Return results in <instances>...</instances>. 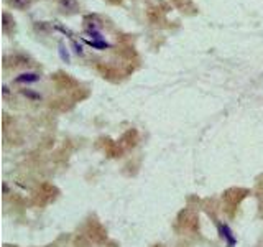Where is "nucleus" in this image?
I'll return each instance as SVG.
<instances>
[{
  "label": "nucleus",
  "mask_w": 263,
  "mask_h": 247,
  "mask_svg": "<svg viewBox=\"0 0 263 247\" xmlns=\"http://www.w3.org/2000/svg\"><path fill=\"white\" fill-rule=\"evenodd\" d=\"M56 30H60L61 33H64V35H68V37H74V33L71 31V30H68V28H64V27H61V25H56L54 27Z\"/></svg>",
  "instance_id": "obj_10"
},
{
  "label": "nucleus",
  "mask_w": 263,
  "mask_h": 247,
  "mask_svg": "<svg viewBox=\"0 0 263 247\" xmlns=\"http://www.w3.org/2000/svg\"><path fill=\"white\" fill-rule=\"evenodd\" d=\"M114 2H119V0H114Z\"/></svg>",
  "instance_id": "obj_13"
},
{
  "label": "nucleus",
  "mask_w": 263,
  "mask_h": 247,
  "mask_svg": "<svg viewBox=\"0 0 263 247\" xmlns=\"http://www.w3.org/2000/svg\"><path fill=\"white\" fill-rule=\"evenodd\" d=\"M7 4L12 8H15V10H28L33 0H7Z\"/></svg>",
  "instance_id": "obj_6"
},
{
  "label": "nucleus",
  "mask_w": 263,
  "mask_h": 247,
  "mask_svg": "<svg viewBox=\"0 0 263 247\" xmlns=\"http://www.w3.org/2000/svg\"><path fill=\"white\" fill-rule=\"evenodd\" d=\"M56 5H58V10H60L61 13H64V15L78 13L79 8H81L78 0H58Z\"/></svg>",
  "instance_id": "obj_1"
},
{
  "label": "nucleus",
  "mask_w": 263,
  "mask_h": 247,
  "mask_svg": "<svg viewBox=\"0 0 263 247\" xmlns=\"http://www.w3.org/2000/svg\"><path fill=\"white\" fill-rule=\"evenodd\" d=\"M2 19H4L2 30H4V33H7V35H8V33H12L15 30V20H13V16L8 12H4Z\"/></svg>",
  "instance_id": "obj_4"
},
{
  "label": "nucleus",
  "mask_w": 263,
  "mask_h": 247,
  "mask_svg": "<svg viewBox=\"0 0 263 247\" xmlns=\"http://www.w3.org/2000/svg\"><path fill=\"white\" fill-rule=\"evenodd\" d=\"M35 30L38 31V33H48L49 31V25L46 23V22H35Z\"/></svg>",
  "instance_id": "obj_9"
},
{
  "label": "nucleus",
  "mask_w": 263,
  "mask_h": 247,
  "mask_svg": "<svg viewBox=\"0 0 263 247\" xmlns=\"http://www.w3.org/2000/svg\"><path fill=\"white\" fill-rule=\"evenodd\" d=\"M23 94H25V96H28V97H33V99H38V97H40L38 94H33L31 91H23Z\"/></svg>",
  "instance_id": "obj_12"
},
{
  "label": "nucleus",
  "mask_w": 263,
  "mask_h": 247,
  "mask_svg": "<svg viewBox=\"0 0 263 247\" xmlns=\"http://www.w3.org/2000/svg\"><path fill=\"white\" fill-rule=\"evenodd\" d=\"M71 46H72V49H74V53H76V55H82V46L81 45H78L76 43V41H72V43H71Z\"/></svg>",
  "instance_id": "obj_11"
},
{
  "label": "nucleus",
  "mask_w": 263,
  "mask_h": 247,
  "mask_svg": "<svg viewBox=\"0 0 263 247\" xmlns=\"http://www.w3.org/2000/svg\"><path fill=\"white\" fill-rule=\"evenodd\" d=\"M219 231H220V236L226 239L230 247L235 245V237H234L232 231H230V227L227 224H219Z\"/></svg>",
  "instance_id": "obj_5"
},
{
  "label": "nucleus",
  "mask_w": 263,
  "mask_h": 247,
  "mask_svg": "<svg viewBox=\"0 0 263 247\" xmlns=\"http://www.w3.org/2000/svg\"><path fill=\"white\" fill-rule=\"evenodd\" d=\"M36 81H40V74L36 73H23L15 78L16 84H30V82H36Z\"/></svg>",
  "instance_id": "obj_3"
},
{
  "label": "nucleus",
  "mask_w": 263,
  "mask_h": 247,
  "mask_svg": "<svg viewBox=\"0 0 263 247\" xmlns=\"http://www.w3.org/2000/svg\"><path fill=\"white\" fill-rule=\"evenodd\" d=\"M86 43L89 46H92L96 49H105V48H110V45L107 43V41H102V40H87Z\"/></svg>",
  "instance_id": "obj_7"
},
{
  "label": "nucleus",
  "mask_w": 263,
  "mask_h": 247,
  "mask_svg": "<svg viewBox=\"0 0 263 247\" xmlns=\"http://www.w3.org/2000/svg\"><path fill=\"white\" fill-rule=\"evenodd\" d=\"M58 48H60V49H58V53H60V58H61V60H63L64 63H69V61H71L69 51H68V48H66V45L63 43V41H61L60 45H58Z\"/></svg>",
  "instance_id": "obj_8"
},
{
  "label": "nucleus",
  "mask_w": 263,
  "mask_h": 247,
  "mask_svg": "<svg viewBox=\"0 0 263 247\" xmlns=\"http://www.w3.org/2000/svg\"><path fill=\"white\" fill-rule=\"evenodd\" d=\"M84 27L87 35H94V33H99V30H101L102 22L97 15H87L84 16Z\"/></svg>",
  "instance_id": "obj_2"
}]
</instances>
